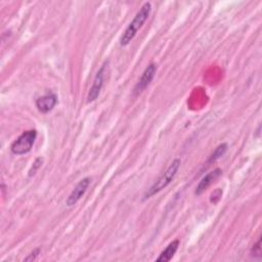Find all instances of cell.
I'll return each instance as SVG.
<instances>
[{
    "label": "cell",
    "mask_w": 262,
    "mask_h": 262,
    "mask_svg": "<svg viewBox=\"0 0 262 262\" xmlns=\"http://www.w3.org/2000/svg\"><path fill=\"white\" fill-rule=\"evenodd\" d=\"M105 71H106V65L102 66V68L98 71V73L95 77L92 89L89 93V96H87V103H93L100 97L101 91H102L103 85H104Z\"/></svg>",
    "instance_id": "6"
},
{
    "label": "cell",
    "mask_w": 262,
    "mask_h": 262,
    "mask_svg": "<svg viewBox=\"0 0 262 262\" xmlns=\"http://www.w3.org/2000/svg\"><path fill=\"white\" fill-rule=\"evenodd\" d=\"M227 151H228V145L227 144H223L221 146H218L216 148V150L213 152V154L211 155V158H210L209 161L212 162V161H216L217 159L222 158L226 154Z\"/></svg>",
    "instance_id": "10"
},
{
    "label": "cell",
    "mask_w": 262,
    "mask_h": 262,
    "mask_svg": "<svg viewBox=\"0 0 262 262\" xmlns=\"http://www.w3.org/2000/svg\"><path fill=\"white\" fill-rule=\"evenodd\" d=\"M180 244H181L180 240H176V241L171 242L167 246V248L164 251H162V253L160 254V256L157 258L156 261L157 262H168V261H170L173 258L174 254L177 253V251L180 247Z\"/></svg>",
    "instance_id": "9"
},
{
    "label": "cell",
    "mask_w": 262,
    "mask_h": 262,
    "mask_svg": "<svg viewBox=\"0 0 262 262\" xmlns=\"http://www.w3.org/2000/svg\"><path fill=\"white\" fill-rule=\"evenodd\" d=\"M58 104V97L55 94H48L43 97H40L36 101V107L39 112L47 114L51 112L56 105Z\"/></svg>",
    "instance_id": "7"
},
{
    "label": "cell",
    "mask_w": 262,
    "mask_h": 262,
    "mask_svg": "<svg viewBox=\"0 0 262 262\" xmlns=\"http://www.w3.org/2000/svg\"><path fill=\"white\" fill-rule=\"evenodd\" d=\"M222 174H223V171L220 168H216L213 171H211L208 174H206V176L201 180L200 184L198 185L195 194L197 196H200L201 194H203L218 178L222 176Z\"/></svg>",
    "instance_id": "8"
},
{
    "label": "cell",
    "mask_w": 262,
    "mask_h": 262,
    "mask_svg": "<svg viewBox=\"0 0 262 262\" xmlns=\"http://www.w3.org/2000/svg\"><path fill=\"white\" fill-rule=\"evenodd\" d=\"M152 12V4L151 3H145L141 10L138 12L136 17L134 18L133 22H131L126 30L124 31L123 35L120 38V45L122 47L128 46L129 43L134 40L136 35L138 34L139 30L142 29L144 24L149 19Z\"/></svg>",
    "instance_id": "1"
},
{
    "label": "cell",
    "mask_w": 262,
    "mask_h": 262,
    "mask_svg": "<svg viewBox=\"0 0 262 262\" xmlns=\"http://www.w3.org/2000/svg\"><path fill=\"white\" fill-rule=\"evenodd\" d=\"M36 138H37V131L35 129L25 131L23 135H21L12 144V147H11L12 152L15 155H24L29 153L34 146Z\"/></svg>",
    "instance_id": "3"
},
{
    "label": "cell",
    "mask_w": 262,
    "mask_h": 262,
    "mask_svg": "<svg viewBox=\"0 0 262 262\" xmlns=\"http://www.w3.org/2000/svg\"><path fill=\"white\" fill-rule=\"evenodd\" d=\"M39 161H40V159H37V160L35 161V163L33 164V165H34V168L32 167V169L30 170V177L32 176V174H34V173H35V171H36V170H37V169H38V168L41 166V163H42V161H41L40 163H38Z\"/></svg>",
    "instance_id": "13"
},
{
    "label": "cell",
    "mask_w": 262,
    "mask_h": 262,
    "mask_svg": "<svg viewBox=\"0 0 262 262\" xmlns=\"http://www.w3.org/2000/svg\"><path fill=\"white\" fill-rule=\"evenodd\" d=\"M182 161L181 159L173 160L170 166L166 169V171L158 179V181L149 189V191L145 194V200L155 196L156 194L163 191L167 186H169L172 181L176 178L180 168H181Z\"/></svg>",
    "instance_id": "2"
},
{
    "label": "cell",
    "mask_w": 262,
    "mask_h": 262,
    "mask_svg": "<svg viewBox=\"0 0 262 262\" xmlns=\"http://www.w3.org/2000/svg\"><path fill=\"white\" fill-rule=\"evenodd\" d=\"M261 240H259L257 242L256 245H254V247L252 248V251H251V254L254 258H260L261 257Z\"/></svg>",
    "instance_id": "11"
},
{
    "label": "cell",
    "mask_w": 262,
    "mask_h": 262,
    "mask_svg": "<svg viewBox=\"0 0 262 262\" xmlns=\"http://www.w3.org/2000/svg\"><path fill=\"white\" fill-rule=\"evenodd\" d=\"M91 182H92L91 178H85L76 185V187L71 192V194L69 195V197L66 201L67 206H69V207L74 206L84 196V194L86 193L87 189H89V187L91 185Z\"/></svg>",
    "instance_id": "5"
},
{
    "label": "cell",
    "mask_w": 262,
    "mask_h": 262,
    "mask_svg": "<svg viewBox=\"0 0 262 262\" xmlns=\"http://www.w3.org/2000/svg\"><path fill=\"white\" fill-rule=\"evenodd\" d=\"M39 253H40V249H36V250H34L25 260L26 261H32V260H35L36 258H37V256L39 255Z\"/></svg>",
    "instance_id": "12"
},
{
    "label": "cell",
    "mask_w": 262,
    "mask_h": 262,
    "mask_svg": "<svg viewBox=\"0 0 262 262\" xmlns=\"http://www.w3.org/2000/svg\"><path fill=\"white\" fill-rule=\"evenodd\" d=\"M156 73H157V65L154 64V63L150 64V65L146 68V70H145V72L143 73V75H142L140 81L138 82V84H137L136 87H135L134 94H135L136 96L141 95V94L147 89V87L150 85V83L153 81V79H154Z\"/></svg>",
    "instance_id": "4"
}]
</instances>
